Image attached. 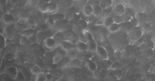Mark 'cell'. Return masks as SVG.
Segmentation results:
<instances>
[{
	"label": "cell",
	"mask_w": 155,
	"mask_h": 81,
	"mask_svg": "<svg viewBox=\"0 0 155 81\" xmlns=\"http://www.w3.org/2000/svg\"><path fill=\"white\" fill-rule=\"evenodd\" d=\"M129 37L132 42H137L142 37L144 30L139 25L136 27H133L129 31Z\"/></svg>",
	"instance_id": "6da1fadb"
},
{
	"label": "cell",
	"mask_w": 155,
	"mask_h": 81,
	"mask_svg": "<svg viewBox=\"0 0 155 81\" xmlns=\"http://www.w3.org/2000/svg\"><path fill=\"white\" fill-rule=\"evenodd\" d=\"M57 31L54 30L53 28H51L49 29H48L45 30L40 31L37 32V35L38 43H43L44 40L46 38L49 37H53Z\"/></svg>",
	"instance_id": "7a4b0ae2"
},
{
	"label": "cell",
	"mask_w": 155,
	"mask_h": 81,
	"mask_svg": "<svg viewBox=\"0 0 155 81\" xmlns=\"http://www.w3.org/2000/svg\"><path fill=\"white\" fill-rule=\"evenodd\" d=\"M43 44L44 48L48 49L49 51H51L57 49L59 45L53 36L46 39L44 40Z\"/></svg>",
	"instance_id": "3957f363"
},
{
	"label": "cell",
	"mask_w": 155,
	"mask_h": 81,
	"mask_svg": "<svg viewBox=\"0 0 155 81\" xmlns=\"http://www.w3.org/2000/svg\"><path fill=\"white\" fill-rule=\"evenodd\" d=\"M98 56L102 60H108V55L106 49L102 45H97L96 52Z\"/></svg>",
	"instance_id": "277c9868"
},
{
	"label": "cell",
	"mask_w": 155,
	"mask_h": 81,
	"mask_svg": "<svg viewBox=\"0 0 155 81\" xmlns=\"http://www.w3.org/2000/svg\"><path fill=\"white\" fill-rule=\"evenodd\" d=\"M2 21L6 25L13 24L16 21L15 16L9 12L5 13L2 16Z\"/></svg>",
	"instance_id": "5b68a950"
},
{
	"label": "cell",
	"mask_w": 155,
	"mask_h": 81,
	"mask_svg": "<svg viewBox=\"0 0 155 81\" xmlns=\"http://www.w3.org/2000/svg\"><path fill=\"white\" fill-rule=\"evenodd\" d=\"M5 71L8 76L12 80H16L17 74L19 72V70H18L17 67L15 66L7 67L5 68Z\"/></svg>",
	"instance_id": "8992f818"
},
{
	"label": "cell",
	"mask_w": 155,
	"mask_h": 81,
	"mask_svg": "<svg viewBox=\"0 0 155 81\" xmlns=\"http://www.w3.org/2000/svg\"><path fill=\"white\" fill-rule=\"evenodd\" d=\"M59 45L67 52H69V50L75 48V45L74 44L68 40H62Z\"/></svg>",
	"instance_id": "52a82bcc"
},
{
	"label": "cell",
	"mask_w": 155,
	"mask_h": 81,
	"mask_svg": "<svg viewBox=\"0 0 155 81\" xmlns=\"http://www.w3.org/2000/svg\"><path fill=\"white\" fill-rule=\"evenodd\" d=\"M126 6L123 3H118L113 7V12L116 15H123L125 14L126 11Z\"/></svg>",
	"instance_id": "ba28073f"
},
{
	"label": "cell",
	"mask_w": 155,
	"mask_h": 81,
	"mask_svg": "<svg viewBox=\"0 0 155 81\" xmlns=\"http://www.w3.org/2000/svg\"><path fill=\"white\" fill-rule=\"evenodd\" d=\"M136 13L134 12L133 10L130 7H126V11L124 15V18L125 22L130 21L132 18L135 17Z\"/></svg>",
	"instance_id": "9c48e42d"
},
{
	"label": "cell",
	"mask_w": 155,
	"mask_h": 81,
	"mask_svg": "<svg viewBox=\"0 0 155 81\" xmlns=\"http://www.w3.org/2000/svg\"><path fill=\"white\" fill-rule=\"evenodd\" d=\"M83 13L86 17L94 15V6L91 4H86L83 8Z\"/></svg>",
	"instance_id": "30bf717a"
},
{
	"label": "cell",
	"mask_w": 155,
	"mask_h": 81,
	"mask_svg": "<svg viewBox=\"0 0 155 81\" xmlns=\"http://www.w3.org/2000/svg\"><path fill=\"white\" fill-rule=\"evenodd\" d=\"M88 43L86 42L79 40L75 45V48L80 52H86L88 50Z\"/></svg>",
	"instance_id": "8fae6325"
},
{
	"label": "cell",
	"mask_w": 155,
	"mask_h": 81,
	"mask_svg": "<svg viewBox=\"0 0 155 81\" xmlns=\"http://www.w3.org/2000/svg\"><path fill=\"white\" fill-rule=\"evenodd\" d=\"M114 22H115V20L114 18V17L111 15H108V16L105 17L104 18L102 21V25L105 28H108V27Z\"/></svg>",
	"instance_id": "7c38bea8"
},
{
	"label": "cell",
	"mask_w": 155,
	"mask_h": 81,
	"mask_svg": "<svg viewBox=\"0 0 155 81\" xmlns=\"http://www.w3.org/2000/svg\"><path fill=\"white\" fill-rule=\"evenodd\" d=\"M58 6L57 3L53 2H51L48 6V13L50 15L58 12Z\"/></svg>",
	"instance_id": "4fadbf2b"
},
{
	"label": "cell",
	"mask_w": 155,
	"mask_h": 81,
	"mask_svg": "<svg viewBox=\"0 0 155 81\" xmlns=\"http://www.w3.org/2000/svg\"><path fill=\"white\" fill-rule=\"evenodd\" d=\"M37 31L36 28H27L26 29L23 30L22 31L21 33L22 35H24L26 37H30L37 34Z\"/></svg>",
	"instance_id": "5bb4252c"
},
{
	"label": "cell",
	"mask_w": 155,
	"mask_h": 81,
	"mask_svg": "<svg viewBox=\"0 0 155 81\" xmlns=\"http://www.w3.org/2000/svg\"><path fill=\"white\" fill-rule=\"evenodd\" d=\"M99 5L103 9L110 7L113 5V0H99Z\"/></svg>",
	"instance_id": "9a60e30c"
},
{
	"label": "cell",
	"mask_w": 155,
	"mask_h": 81,
	"mask_svg": "<svg viewBox=\"0 0 155 81\" xmlns=\"http://www.w3.org/2000/svg\"><path fill=\"white\" fill-rule=\"evenodd\" d=\"M49 15L53 18V19L55 21V22L64 20L65 18V15H64V13H59V12H57V13H55L53 14H51Z\"/></svg>",
	"instance_id": "2e32d148"
},
{
	"label": "cell",
	"mask_w": 155,
	"mask_h": 81,
	"mask_svg": "<svg viewBox=\"0 0 155 81\" xmlns=\"http://www.w3.org/2000/svg\"><path fill=\"white\" fill-rule=\"evenodd\" d=\"M84 37H85V40L88 43H95V39L94 37L93 33L88 30L86 31L84 33Z\"/></svg>",
	"instance_id": "e0dca14e"
},
{
	"label": "cell",
	"mask_w": 155,
	"mask_h": 81,
	"mask_svg": "<svg viewBox=\"0 0 155 81\" xmlns=\"http://www.w3.org/2000/svg\"><path fill=\"white\" fill-rule=\"evenodd\" d=\"M121 28V24L114 22L112 25H111L108 28V31L111 33H115L119 31Z\"/></svg>",
	"instance_id": "ac0fdd59"
},
{
	"label": "cell",
	"mask_w": 155,
	"mask_h": 81,
	"mask_svg": "<svg viewBox=\"0 0 155 81\" xmlns=\"http://www.w3.org/2000/svg\"><path fill=\"white\" fill-rule=\"evenodd\" d=\"M135 17L137 18L139 23L142 24L146 22L147 15H146V13H143V12H139L138 13L136 14Z\"/></svg>",
	"instance_id": "d6986e66"
},
{
	"label": "cell",
	"mask_w": 155,
	"mask_h": 81,
	"mask_svg": "<svg viewBox=\"0 0 155 81\" xmlns=\"http://www.w3.org/2000/svg\"><path fill=\"white\" fill-rule=\"evenodd\" d=\"M87 68L91 72H95L98 70V65L94 61H89L86 64Z\"/></svg>",
	"instance_id": "ffe728a7"
},
{
	"label": "cell",
	"mask_w": 155,
	"mask_h": 81,
	"mask_svg": "<svg viewBox=\"0 0 155 81\" xmlns=\"http://www.w3.org/2000/svg\"><path fill=\"white\" fill-rule=\"evenodd\" d=\"M103 10V8L101 7L99 3L96 4L94 6V15L95 16H99L102 14Z\"/></svg>",
	"instance_id": "44dd1931"
},
{
	"label": "cell",
	"mask_w": 155,
	"mask_h": 81,
	"mask_svg": "<svg viewBox=\"0 0 155 81\" xmlns=\"http://www.w3.org/2000/svg\"><path fill=\"white\" fill-rule=\"evenodd\" d=\"M30 72L31 74L34 76H37L38 74H39L41 71V68L39 66L37 65H33L30 68Z\"/></svg>",
	"instance_id": "7402d4cb"
},
{
	"label": "cell",
	"mask_w": 155,
	"mask_h": 81,
	"mask_svg": "<svg viewBox=\"0 0 155 81\" xmlns=\"http://www.w3.org/2000/svg\"><path fill=\"white\" fill-rule=\"evenodd\" d=\"M35 80L37 81H46L48 80V78L46 74L40 72L37 76H36Z\"/></svg>",
	"instance_id": "603a6c76"
},
{
	"label": "cell",
	"mask_w": 155,
	"mask_h": 81,
	"mask_svg": "<svg viewBox=\"0 0 155 81\" xmlns=\"http://www.w3.org/2000/svg\"><path fill=\"white\" fill-rule=\"evenodd\" d=\"M51 28V27H49L47 24H46V22H44V23H42L41 24H40L39 25L37 26L36 29L37 30V32L40 31H43V30H45L48 29H49Z\"/></svg>",
	"instance_id": "cb8c5ba5"
},
{
	"label": "cell",
	"mask_w": 155,
	"mask_h": 81,
	"mask_svg": "<svg viewBox=\"0 0 155 81\" xmlns=\"http://www.w3.org/2000/svg\"><path fill=\"white\" fill-rule=\"evenodd\" d=\"M13 24H9L7 25V26L6 27V28H5L4 31H5L6 33V34L8 35H11L12 34H13V31L15 30L13 27H12V26L13 25Z\"/></svg>",
	"instance_id": "d4e9b609"
},
{
	"label": "cell",
	"mask_w": 155,
	"mask_h": 81,
	"mask_svg": "<svg viewBox=\"0 0 155 81\" xmlns=\"http://www.w3.org/2000/svg\"><path fill=\"white\" fill-rule=\"evenodd\" d=\"M67 56L71 60H73L77 58V53L75 50V49L69 50L67 52Z\"/></svg>",
	"instance_id": "484cf974"
},
{
	"label": "cell",
	"mask_w": 155,
	"mask_h": 81,
	"mask_svg": "<svg viewBox=\"0 0 155 81\" xmlns=\"http://www.w3.org/2000/svg\"><path fill=\"white\" fill-rule=\"evenodd\" d=\"M113 17H114V20H115V22L117 23H119V24H121V23L125 22L124 15H115V16H113Z\"/></svg>",
	"instance_id": "4316f807"
},
{
	"label": "cell",
	"mask_w": 155,
	"mask_h": 81,
	"mask_svg": "<svg viewBox=\"0 0 155 81\" xmlns=\"http://www.w3.org/2000/svg\"><path fill=\"white\" fill-rule=\"evenodd\" d=\"M14 59V54L11 52H8L4 54L2 59L6 61H11Z\"/></svg>",
	"instance_id": "83f0119b"
},
{
	"label": "cell",
	"mask_w": 155,
	"mask_h": 81,
	"mask_svg": "<svg viewBox=\"0 0 155 81\" xmlns=\"http://www.w3.org/2000/svg\"><path fill=\"white\" fill-rule=\"evenodd\" d=\"M67 52H68L65 51L64 49H63L62 47H61L59 45H58V48L57 49V54L61 56L62 58H64L67 56Z\"/></svg>",
	"instance_id": "f1b7e54d"
},
{
	"label": "cell",
	"mask_w": 155,
	"mask_h": 81,
	"mask_svg": "<svg viewBox=\"0 0 155 81\" xmlns=\"http://www.w3.org/2000/svg\"><path fill=\"white\" fill-rule=\"evenodd\" d=\"M97 43L96 42L95 43H88V50L89 52H96V48H97Z\"/></svg>",
	"instance_id": "f546056e"
},
{
	"label": "cell",
	"mask_w": 155,
	"mask_h": 81,
	"mask_svg": "<svg viewBox=\"0 0 155 81\" xmlns=\"http://www.w3.org/2000/svg\"><path fill=\"white\" fill-rule=\"evenodd\" d=\"M20 44L22 45H27L30 44V42L29 40L28 37H26L24 35H22L20 38Z\"/></svg>",
	"instance_id": "4dcf8cb0"
},
{
	"label": "cell",
	"mask_w": 155,
	"mask_h": 81,
	"mask_svg": "<svg viewBox=\"0 0 155 81\" xmlns=\"http://www.w3.org/2000/svg\"><path fill=\"white\" fill-rule=\"evenodd\" d=\"M1 50H2L7 45H6V38L4 37V35L1 34Z\"/></svg>",
	"instance_id": "1f68e13d"
},
{
	"label": "cell",
	"mask_w": 155,
	"mask_h": 81,
	"mask_svg": "<svg viewBox=\"0 0 155 81\" xmlns=\"http://www.w3.org/2000/svg\"><path fill=\"white\" fill-rule=\"evenodd\" d=\"M29 40L30 42V44H35V43H38V39L37 34H35L31 37H28Z\"/></svg>",
	"instance_id": "d6a6232c"
},
{
	"label": "cell",
	"mask_w": 155,
	"mask_h": 81,
	"mask_svg": "<svg viewBox=\"0 0 155 81\" xmlns=\"http://www.w3.org/2000/svg\"><path fill=\"white\" fill-rule=\"evenodd\" d=\"M63 58L58 54H56L53 58V64H58L61 60Z\"/></svg>",
	"instance_id": "836d02e7"
},
{
	"label": "cell",
	"mask_w": 155,
	"mask_h": 81,
	"mask_svg": "<svg viewBox=\"0 0 155 81\" xmlns=\"http://www.w3.org/2000/svg\"><path fill=\"white\" fill-rule=\"evenodd\" d=\"M16 80H18V81H25L26 80L25 76H24L22 71L19 70L18 74H17V76L16 78Z\"/></svg>",
	"instance_id": "e575fe53"
},
{
	"label": "cell",
	"mask_w": 155,
	"mask_h": 81,
	"mask_svg": "<svg viewBox=\"0 0 155 81\" xmlns=\"http://www.w3.org/2000/svg\"><path fill=\"white\" fill-rule=\"evenodd\" d=\"M114 56L116 59H121L123 57V52L120 50H116L114 52Z\"/></svg>",
	"instance_id": "d590c367"
},
{
	"label": "cell",
	"mask_w": 155,
	"mask_h": 81,
	"mask_svg": "<svg viewBox=\"0 0 155 81\" xmlns=\"http://www.w3.org/2000/svg\"><path fill=\"white\" fill-rule=\"evenodd\" d=\"M51 2V0H38L37 5H38V6L42 5L49 4Z\"/></svg>",
	"instance_id": "8d00e7d4"
},
{
	"label": "cell",
	"mask_w": 155,
	"mask_h": 81,
	"mask_svg": "<svg viewBox=\"0 0 155 81\" xmlns=\"http://www.w3.org/2000/svg\"><path fill=\"white\" fill-rule=\"evenodd\" d=\"M8 0H0V4L1 6H5L7 3Z\"/></svg>",
	"instance_id": "74e56055"
},
{
	"label": "cell",
	"mask_w": 155,
	"mask_h": 81,
	"mask_svg": "<svg viewBox=\"0 0 155 81\" xmlns=\"http://www.w3.org/2000/svg\"><path fill=\"white\" fill-rule=\"evenodd\" d=\"M12 43V40L9 38H6V45L10 44Z\"/></svg>",
	"instance_id": "f35d334b"
},
{
	"label": "cell",
	"mask_w": 155,
	"mask_h": 81,
	"mask_svg": "<svg viewBox=\"0 0 155 81\" xmlns=\"http://www.w3.org/2000/svg\"><path fill=\"white\" fill-rule=\"evenodd\" d=\"M154 40H155V36H154Z\"/></svg>",
	"instance_id": "ab89813d"
},
{
	"label": "cell",
	"mask_w": 155,
	"mask_h": 81,
	"mask_svg": "<svg viewBox=\"0 0 155 81\" xmlns=\"http://www.w3.org/2000/svg\"><path fill=\"white\" fill-rule=\"evenodd\" d=\"M76 1H79V0H76Z\"/></svg>",
	"instance_id": "60d3db41"
}]
</instances>
